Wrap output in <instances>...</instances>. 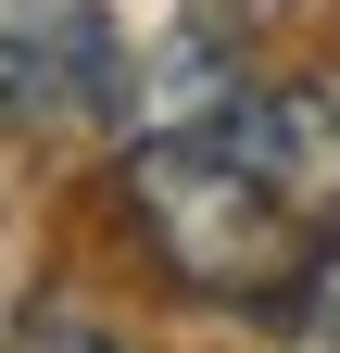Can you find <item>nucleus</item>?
<instances>
[{"label": "nucleus", "instance_id": "1", "mask_svg": "<svg viewBox=\"0 0 340 353\" xmlns=\"http://www.w3.org/2000/svg\"><path fill=\"white\" fill-rule=\"evenodd\" d=\"M215 101H227V88H215ZM215 101H202V114H164L151 139L126 152V214L151 228V252L177 265L189 290H215V303H290L328 240L227 152Z\"/></svg>", "mask_w": 340, "mask_h": 353}, {"label": "nucleus", "instance_id": "3", "mask_svg": "<svg viewBox=\"0 0 340 353\" xmlns=\"http://www.w3.org/2000/svg\"><path fill=\"white\" fill-rule=\"evenodd\" d=\"M89 88H114V76H63V51L0 38V114H63V101H89Z\"/></svg>", "mask_w": 340, "mask_h": 353}, {"label": "nucleus", "instance_id": "5", "mask_svg": "<svg viewBox=\"0 0 340 353\" xmlns=\"http://www.w3.org/2000/svg\"><path fill=\"white\" fill-rule=\"evenodd\" d=\"M290 316H303V328H328V341H340V240H328V252L303 265V290H290Z\"/></svg>", "mask_w": 340, "mask_h": 353}, {"label": "nucleus", "instance_id": "4", "mask_svg": "<svg viewBox=\"0 0 340 353\" xmlns=\"http://www.w3.org/2000/svg\"><path fill=\"white\" fill-rule=\"evenodd\" d=\"M0 353H139V341H126V328L101 316V303H25Z\"/></svg>", "mask_w": 340, "mask_h": 353}, {"label": "nucleus", "instance_id": "2", "mask_svg": "<svg viewBox=\"0 0 340 353\" xmlns=\"http://www.w3.org/2000/svg\"><path fill=\"white\" fill-rule=\"evenodd\" d=\"M227 152L303 214L315 240H340V76H277V88H227L215 101Z\"/></svg>", "mask_w": 340, "mask_h": 353}]
</instances>
